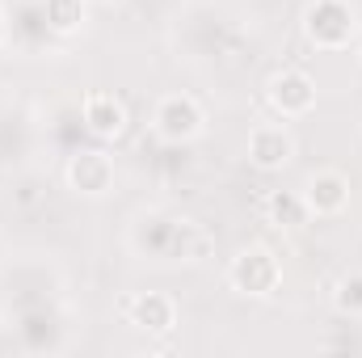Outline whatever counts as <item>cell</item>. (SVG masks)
Returning a JSON list of instances; mask_svg holds the SVG:
<instances>
[{
    "label": "cell",
    "mask_w": 362,
    "mask_h": 358,
    "mask_svg": "<svg viewBox=\"0 0 362 358\" xmlns=\"http://www.w3.org/2000/svg\"><path fill=\"white\" fill-rule=\"evenodd\" d=\"M299 25L316 51H346L358 38V8L350 0H308Z\"/></svg>",
    "instance_id": "cell-1"
},
{
    "label": "cell",
    "mask_w": 362,
    "mask_h": 358,
    "mask_svg": "<svg viewBox=\"0 0 362 358\" xmlns=\"http://www.w3.org/2000/svg\"><path fill=\"white\" fill-rule=\"evenodd\" d=\"M228 287L249 299H270L282 287V258L266 245H249L228 262Z\"/></svg>",
    "instance_id": "cell-2"
},
{
    "label": "cell",
    "mask_w": 362,
    "mask_h": 358,
    "mask_svg": "<svg viewBox=\"0 0 362 358\" xmlns=\"http://www.w3.org/2000/svg\"><path fill=\"white\" fill-rule=\"evenodd\" d=\"M152 131L165 144H189L206 131V110L189 93H165L152 110Z\"/></svg>",
    "instance_id": "cell-3"
},
{
    "label": "cell",
    "mask_w": 362,
    "mask_h": 358,
    "mask_svg": "<svg viewBox=\"0 0 362 358\" xmlns=\"http://www.w3.org/2000/svg\"><path fill=\"white\" fill-rule=\"evenodd\" d=\"M266 101L278 118H303L316 110V81L303 68H278L266 81Z\"/></svg>",
    "instance_id": "cell-4"
},
{
    "label": "cell",
    "mask_w": 362,
    "mask_h": 358,
    "mask_svg": "<svg viewBox=\"0 0 362 358\" xmlns=\"http://www.w3.org/2000/svg\"><path fill=\"white\" fill-rule=\"evenodd\" d=\"M245 156L257 173H282L291 161H295V135L286 122H257L249 131V144H245Z\"/></svg>",
    "instance_id": "cell-5"
},
{
    "label": "cell",
    "mask_w": 362,
    "mask_h": 358,
    "mask_svg": "<svg viewBox=\"0 0 362 358\" xmlns=\"http://www.w3.org/2000/svg\"><path fill=\"white\" fill-rule=\"evenodd\" d=\"M64 181L81 198H105L114 190V161H110V152H101V148L72 152L68 165H64Z\"/></svg>",
    "instance_id": "cell-6"
},
{
    "label": "cell",
    "mask_w": 362,
    "mask_h": 358,
    "mask_svg": "<svg viewBox=\"0 0 362 358\" xmlns=\"http://www.w3.org/2000/svg\"><path fill=\"white\" fill-rule=\"evenodd\" d=\"M127 325L148 337H169L177 329V299L165 291H139L127 299Z\"/></svg>",
    "instance_id": "cell-7"
},
{
    "label": "cell",
    "mask_w": 362,
    "mask_h": 358,
    "mask_svg": "<svg viewBox=\"0 0 362 358\" xmlns=\"http://www.w3.org/2000/svg\"><path fill=\"white\" fill-rule=\"evenodd\" d=\"M303 202H308V215H316V219L341 215L350 207V178L341 169H316L303 185Z\"/></svg>",
    "instance_id": "cell-8"
},
{
    "label": "cell",
    "mask_w": 362,
    "mask_h": 358,
    "mask_svg": "<svg viewBox=\"0 0 362 358\" xmlns=\"http://www.w3.org/2000/svg\"><path fill=\"white\" fill-rule=\"evenodd\" d=\"M81 118H85V131L97 135V139H118V135L127 131V122H131L122 97H114V93H105V89H93L89 97H85Z\"/></svg>",
    "instance_id": "cell-9"
},
{
    "label": "cell",
    "mask_w": 362,
    "mask_h": 358,
    "mask_svg": "<svg viewBox=\"0 0 362 358\" xmlns=\"http://www.w3.org/2000/svg\"><path fill=\"white\" fill-rule=\"evenodd\" d=\"M266 219L274 228H303L308 224V202H303V190H270L266 202H262Z\"/></svg>",
    "instance_id": "cell-10"
},
{
    "label": "cell",
    "mask_w": 362,
    "mask_h": 358,
    "mask_svg": "<svg viewBox=\"0 0 362 358\" xmlns=\"http://www.w3.org/2000/svg\"><path fill=\"white\" fill-rule=\"evenodd\" d=\"M42 17L55 34L72 38V34H81V25L89 17V4L85 0H42Z\"/></svg>",
    "instance_id": "cell-11"
},
{
    "label": "cell",
    "mask_w": 362,
    "mask_h": 358,
    "mask_svg": "<svg viewBox=\"0 0 362 358\" xmlns=\"http://www.w3.org/2000/svg\"><path fill=\"white\" fill-rule=\"evenodd\" d=\"M333 308H337V316L362 321V270L337 274V282H333Z\"/></svg>",
    "instance_id": "cell-12"
},
{
    "label": "cell",
    "mask_w": 362,
    "mask_h": 358,
    "mask_svg": "<svg viewBox=\"0 0 362 358\" xmlns=\"http://www.w3.org/2000/svg\"><path fill=\"white\" fill-rule=\"evenodd\" d=\"M4 38H8V25H4V13H0V47H4Z\"/></svg>",
    "instance_id": "cell-13"
}]
</instances>
